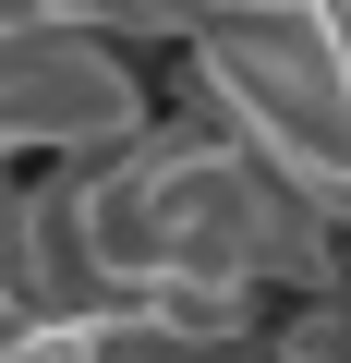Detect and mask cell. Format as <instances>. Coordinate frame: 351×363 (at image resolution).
I'll list each match as a JSON object with an SVG mask.
<instances>
[{
	"instance_id": "cell-1",
	"label": "cell",
	"mask_w": 351,
	"mask_h": 363,
	"mask_svg": "<svg viewBox=\"0 0 351 363\" xmlns=\"http://www.w3.org/2000/svg\"><path fill=\"white\" fill-rule=\"evenodd\" d=\"M194 85H206V121L267 182H291L303 206H351V49L327 25V0L267 13V25H206Z\"/></svg>"
},
{
	"instance_id": "cell-3",
	"label": "cell",
	"mask_w": 351,
	"mask_h": 363,
	"mask_svg": "<svg viewBox=\"0 0 351 363\" xmlns=\"http://www.w3.org/2000/svg\"><path fill=\"white\" fill-rule=\"evenodd\" d=\"M0 363H97V339H85V315H49V303H0Z\"/></svg>"
},
{
	"instance_id": "cell-2",
	"label": "cell",
	"mask_w": 351,
	"mask_h": 363,
	"mask_svg": "<svg viewBox=\"0 0 351 363\" xmlns=\"http://www.w3.org/2000/svg\"><path fill=\"white\" fill-rule=\"evenodd\" d=\"M145 133V85L109 49V25H61V13H0V157H97Z\"/></svg>"
}]
</instances>
